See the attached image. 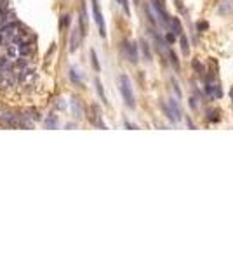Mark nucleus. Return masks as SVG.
<instances>
[{"label": "nucleus", "mask_w": 233, "mask_h": 260, "mask_svg": "<svg viewBox=\"0 0 233 260\" xmlns=\"http://www.w3.org/2000/svg\"><path fill=\"white\" fill-rule=\"evenodd\" d=\"M118 83H120V92H122V97H124V101H125V104H127L129 108H134V106H136V101H134L132 85H131L129 76H127V75H120Z\"/></svg>", "instance_id": "1"}, {"label": "nucleus", "mask_w": 233, "mask_h": 260, "mask_svg": "<svg viewBox=\"0 0 233 260\" xmlns=\"http://www.w3.org/2000/svg\"><path fill=\"white\" fill-rule=\"evenodd\" d=\"M92 16H94V21L99 28V35L103 38L106 37V26H104V18L101 14V9H99V2L98 0H92Z\"/></svg>", "instance_id": "2"}, {"label": "nucleus", "mask_w": 233, "mask_h": 260, "mask_svg": "<svg viewBox=\"0 0 233 260\" xmlns=\"http://www.w3.org/2000/svg\"><path fill=\"white\" fill-rule=\"evenodd\" d=\"M233 10V0H221V4H217V14L226 16Z\"/></svg>", "instance_id": "3"}, {"label": "nucleus", "mask_w": 233, "mask_h": 260, "mask_svg": "<svg viewBox=\"0 0 233 260\" xmlns=\"http://www.w3.org/2000/svg\"><path fill=\"white\" fill-rule=\"evenodd\" d=\"M124 50H125V54H127L129 61H132V62H136V61H138V49H136V45H134V43L125 42V43H124Z\"/></svg>", "instance_id": "4"}, {"label": "nucleus", "mask_w": 233, "mask_h": 260, "mask_svg": "<svg viewBox=\"0 0 233 260\" xmlns=\"http://www.w3.org/2000/svg\"><path fill=\"white\" fill-rule=\"evenodd\" d=\"M82 37H84V35H82V33H78V30H73V33H71V38H70V50H71V52H75V50L78 49Z\"/></svg>", "instance_id": "5"}, {"label": "nucleus", "mask_w": 233, "mask_h": 260, "mask_svg": "<svg viewBox=\"0 0 233 260\" xmlns=\"http://www.w3.org/2000/svg\"><path fill=\"white\" fill-rule=\"evenodd\" d=\"M171 23V26H172V33H176V35H179L181 37L183 35V30H181V23H179V19H176V18H172V19L169 21Z\"/></svg>", "instance_id": "6"}, {"label": "nucleus", "mask_w": 233, "mask_h": 260, "mask_svg": "<svg viewBox=\"0 0 233 260\" xmlns=\"http://www.w3.org/2000/svg\"><path fill=\"white\" fill-rule=\"evenodd\" d=\"M45 127H47V129H56V127H58V118H56L54 115H51V116L45 120Z\"/></svg>", "instance_id": "7"}, {"label": "nucleus", "mask_w": 233, "mask_h": 260, "mask_svg": "<svg viewBox=\"0 0 233 260\" xmlns=\"http://www.w3.org/2000/svg\"><path fill=\"white\" fill-rule=\"evenodd\" d=\"M70 23H71V16H70V14H64V16H63V19L59 21V28H63V30H64V28H68V26H70Z\"/></svg>", "instance_id": "8"}, {"label": "nucleus", "mask_w": 233, "mask_h": 260, "mask_svg": "<svg viewBox=\"0 0 233 260\" xmlns=\"http://www.w3.org/2000/svg\"><path fill=\"white\" fill-rule=\"evenodd\" d=\"M91 59H92V66H94V70H96V71L101 70V66H99V61H98V56H96V50H94V49L91 50Z\"/></svg>", "instance_id": "9"}, {"label": "nucleus", "mask_w": 233, "mask_h": 260, "mask_svg": "<svg viewBox=\"0 0 233 260\" xmlns=\"http://www.w3.org/2000/svg\"><path fill=\"white\" fill-rule=\"evenodd\" d=\"M96 89H98V94H99V97L103 99V102L106 104V95H104V90H103V85L99 80H96Z\"/></svg>", "instance_id": "10"}, {"label": "nucleus", "mask_w": 233, "mask_h": 260, "mask_svg": "<svg viewBox=\"0 0 233 260\" xmlns=\"http://www.w3.org/2000/svg\"><path fill=\"white\" fill-rule=\"evenodd\" d=\"M181 49H183V54L184 56H188L190 54V49H188V40H186V37L181 35Z\"/></svg>", "instance_id": "11"}, {"label": "nucleus", "mask_w": 233, "mask_h": 260, "mask_svg": "<svg viewBox=\"0 0 233 260\" xmlns=\"http://www.w3.org/2000/svg\"><path fill=\"white\" fill-rule=\"evenodd\" d=\"M70 76H71V80H73V82H77L78 85H82V82H80V76L77 75V71H75V70H71V71H70Z\"/></svg>", "instance_id": "12"}, {"label": "nucleus", "mask_w": 233, "mask_h": 260, "mask_svg": "<svg viewBox=\"0 0 233 260\" xmlns=\"http://www.w3.org/2000/svg\"><path fill=\"white\" fill-rule=\"evenodd\" d=\"M176 33H167V37H165V40L169 42V43H172L174 40H176V37H174Z\"/></svg>", "instance_id": "13"}, {"label": "nucleus", "mask_w": 233, "mask_h": 260, "mask_svg": "<svg viewBox=\"0 0 233 260\" xmlns=\"http://www.w3.org/2000/svg\"><path fill=\"white\" fill-rule=\"evenodd\" d=\"M141 47H143V52H144V54H146V57H148V59H150V50H148V47H146V43H143Z\"/></svg>", "instance_id": "14"}]
</instances>
